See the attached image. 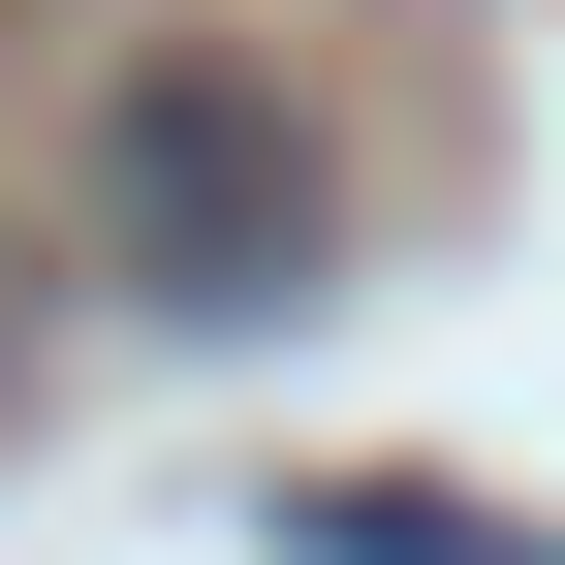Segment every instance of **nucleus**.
I'll use <instances>...</instances> for the list:
<instances>
[{"mask_svg":"<svg viewBox=\"0 0 565 565\" xmlns=\"http://www.w3.org/2000/svg\"><path fill=\"white\" fill-rule=\"evenodd\" d=\"M63 252L126 282V315H189V345H252V315H315L345 282V158H315V95H282V32H95L63 63Z\"/></svg>","mask_w":565,"mask_h":565,"instance_id":"obj_1","label":"nucleus"},{"mask_svg":"<svg viewBox=\"0 0 565 565\" xmlns=\"http://www.w3.org/2000/svg\"><path fill=\"white\" fill-rule=\"evenodd\" d=\"M282 534H315V565H565V534H503V503H440V471H315Z\"/></svg>","mask_w":565,"mask_h":565,"instance_id":"obj_2","label":"nucleus"},{"mask_svg":"<svg viewBox=\"0 0 565 565\" xmlns=\"http://www.w3.org/2000/svg\"><path fill=\"white\" fill-rule=\"evenodd\" d=\"M0 377H32V221H0Z\"/></svg>","mask_w":565,"mask_h":565,"instance_id":"obj_3","label":"nucleus"},{"mask_svg":"<svg viewBox=\"0 0 565 565\" xmlns=\"http://www.w3.org/2000/svg\"><path fill=\"white\" fill-rule=\"evenodd\" d=\"M32 32H63V0H0V63H32Z\"/></svg>","mask_w":565,"mask_h":565,"instance_id":"obj_4","label":"nucleus"}]
</instances>
